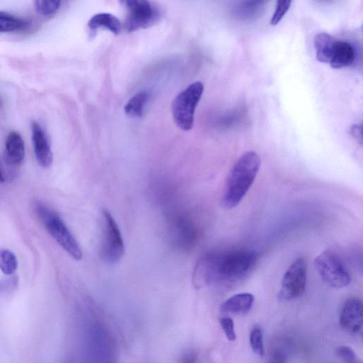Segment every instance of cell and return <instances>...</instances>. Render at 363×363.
Returning <instances> with one entry per match:
<instances>
[{"label": "cell", "mask_w": 363, "mask_h": 363, "mask_svg": "<svg viewBox=\"0 0 363 363\" xmlns=\"http://www.w3.org/2000/svg\"><path fill=\"white\" fill-rule=\"evenodd\" d=\"M257 258V252L249 249L206 254L194 267L193 284L201 289L219 281H238L252 269Z\"/></svg>", "instance_id": "6da1fadb"}, {"label": "cell", "mask_w": 363, "mask_h": 363, "mask_svg": "<svg viewBox=\"0 0 363 363\" xmlns=\"http://www.w3.org/2000/svg\"><path fill=\"white\" fill-rule=\"evenodd\" d=\"M260 164V158L254 151L245 152L236 161L225 184L222 203L225 208L239 204L254 182Z\"/></svg>", "instance_id": "7a4b0ae2"}, {"label": "cell", "mask_w": 363, "mask_h": 363, "mask_svg": "<svg viewBox=\"0 0 363 363\" xmlns=\"http://www.w3.org/2000/svg\"><path fill=\"white\" fill-rule=\"evenodd\" d=\"M35 211L40 222L53 239L72 258L80 260L82 257L81 248L62 218L52 209L40 203L35 206Z\"/></svg>", "instance_id": "3957f363"}, {"label": "cell", "mask_w": 363, "mask_h": 363, "mask_svg": "<svg viewBox=\"0 0 363 363\" xmlns=\"http://www.w3.org/2000/svg\"><path fill=\"white\" fill-rule=\"evenodd\" d=\"M203 85L195 82L179 92L172 103L173 120L178 128L184 131L194 126L196 108L201 98Z\"/></svg>", "instance_id": "277c9868"}, {"label": "cell", "mask_w": 363, "mask_h": 363, "mask_svg": "<svg viewBox=\"0 0 363 363\" xmlns=\"http://www.w3.org/2000/svg\"><path fill=\"white\" fill-rule=\"evenodd\" d=\"M314 264L322 279L330 286L340 289L351 282L350 274L336 252L323 251L315 257Z\"/></svg>", "instance_id": "5b68a950"}, {"label": "cell", "mask_w": 363, "mask_h": 363, "mask_svg": "<svg viewBox=\"0 0 363 363\" xmlns=\"http://www.w3.org/2000/svg\"><path fill=\"white\" fill-rule=\"evenodd\" d=\"M103 231L100 255L108 264L118 262L125 252V245L120 228L107 210L103 211Z\"/></svg>", "instance_id": "8992f818"}, {"label": "cell", "mask_w": 363, "mask_h": 363, "mask_svg": "<svg viewBox=\"0 0 363 363\" xmlns=\"http://www.w3.org/2000/svg\"><path fill=\"white\" fill-rule=\"evenodd\" d=\"M128 16L125 28L128 32L149 28L157 22L160 13L149 0H118Z\"/></svg>", "instance_id": "52a82bcc"}, {"label": "cell", "mask_w": 363, "mask_h": 363, "mask_svg": "<svg viewBox=\"0 0 363 363\" xmlns=\"http://www.w3.org/2000/svg\"><path fill=\"white\" fill-rule=\"evenodd\" d=\"M307 265L302 257L294 261L283 276L279 298L291 300L301 296L306 289Z\"/></svg>", "instance_id": "ba28073f"}, {"label": "cell", "mask_w": 363, "mask_h": 363, "mask_svg": "<svg viewBox=\"0 0 363 363\" xmlns=\"http://www.w3.org/2000/svg\"><path fill=\"white\" fill-rule=\"evenodd\" d=\"M197 225L187 218H177L171 225L169 234L173 243L182 250L194 247L199 238Z\"/></svg>", "instance_id": "9c48e42d"}, {"label": "cell", "mask_w": 363, "mask_h": 363, "mask_svg": "<svg viewBox=\"0 0 363 363\" xmlns=\"http://www.w3.org/2000/svg\"><path fill=\"white\" fill-rule=\"evenodd\" d=\"M363 323V304L358 297L348 298L340 313V324L342 329L352 334H361Z\"/></svg>", "instance_id": "30bf717a"}, {"label": "cell", "mask_w": 363, "mask_h": 363, "mask_svg": "<svg viewBox=\"0 0 363 363\" xmlns=\"http://www.w3.org/2000/svg\"><path fill=\"white\" fill-rule=\"evenodd\" d=\"M32 140L36 160L43 167H49L52 162L53 155L46 134L36 121L31 123Z\"/></svg>", "instance_id": "8fae6325"}, {"label": "cell", "mask_w": 363, "mask_h": 363, "mask_svg": "<svg viewBox=\"0 0 363 363\" xmlns=\"http://www.w3.org/2000/svg\"><path fill=\"white\" fill-rule=\"evenodd\" d=\"M355 57V49L350 43L336 39L329 65L334 69L347 67L353 64Z\"/></svg>", "instance_id": "7c38bea8"}, {"label": "cell", "mask_w": 363, "mask_h": 363, "mask_svg": "<svg viewBox=\"0 0 363 363\" xmlns=\"http://www.w3.org/2000/svg\"><path fill=\"white\" fill-rule=\"evenodd\" d=\"M25 143L22 136L16 131H11L5 142V155L6 161L13 166L22 163L25 157Z\"/></svg>", "instance_id": "4fadbf2b"}, {"label": "cell", "mask_w": 363, "mask_h": 363, "mask_svg": "<svg viewBox=\"0 0 363 363\" xmlns=\"http://www.w3.org/2000/svg\"><path fill=\"white\" fill-rule=\"evenodd\" d=\"M254 296L250 293H239L225 300L220 306L223 313L245 314L252 308Z\"/></svg>", "instance_id": "5bb4252c"}, {"label": "cell", "mask_w": 363, "mask_h": 363, "mask_svg": "<svg viewBox=\"0 0 363 363\" xmlns=\"http://www.w3.org/2000/svg\"><path fill=\"white\" fill-rule=\"evenodd\" d=\"M335 38L327 33H317L314 38V48L316 59L323 63L329 64Z\"/></svg>", "instance_id": "9a60e30c"}, {"label": "cell", "mask_w": 363, "mask_h": 363, "mask_svg": "<svg viewBox=\"0 0 363 363\" xmlns=\"http://www.w3.org/2000/svg\"><path fill=\"white\" fill-rule=\"evenodd\" d=\"M88 27L95 31L99 28H104L115 35H118L121 29L120 21L113 14L101 13L93 16L88 21Z\"/></svg>", "instance_id": "2e32d148"}, {"label": "cell", "mask_w": 363, "mask_h": 363, "mask_svg": "<svg viewBox=\"0 0 363 363\" xmlns=\"http://www.w3.org/2000/svg\"><path fill=\"white\" fill-rule=\"evenodd\" d=\"M30 24L29 19L0 11V33L23 30L29 28Z\"/></svg>", "instance_id": "e0dca14e"}, {"label": "cell", "mask_w": 363, "mask_h": 363, "mask_svg": "<svg viewBox=\"0 0 363 363\" xmlns=\"http://www.w3.org/2000/svg\"><path fill=\"white\" fill-rule=\"evenodd\" d=\"M149 98L150 93L147 90L137 92L126 103L124 107L125 114L133 118L141 117Z\"/></svg>", "instance_id": "ac0fdd59"}, {"label": "cell", "mask_w": 363, "mask_h": 363, "mask_svg": "<svg viewBox=\"0 0 363 363\" xmlns=\"http://www.w3.org/2000/svg\"><path fill=\"white\" fill-rule=\"evenodd\" d=\"M267 0H243L239 4L236 13L242 18H253L264 8Z\"/></svg>", "instance_id": "d6986e66"}, {"label": "cell", "mask_w": 363, "mask_h": 363, "mask_svg": "<svg viewBox=\"0 0 363 363\" xmlns=\"http://www.w3.org/2000/svg\"><path fill=\"white\" fill-rule=\"evenodd\" d=\"M18 267L16 255L7 249H0V269L6 275L13 274Z\"/></svg>", "instance_id": "ffe728a7"}, {"label": "cell", "mask_w": 363, "mask_h": 363, "mask_svg": "<svg viewBox=\"0 0 363 363\" xmlns=\"http://www.w3.org/2000/svg\"><path fill=\"white\" fill-rule=\"evenodd\" d=\"M35 11L42 16H50L60 8L61 0H33Z\"/></svg>", "instance_id": "44dd1931"}, {"label": "cell", "mask_w": 363, "mask_h": 363, "mask_svg": "<svg viewBox=\"0 0 363 363\" xmlns=\"http://www.w3.org/2000/svg\"><path fill=\"white\" fill-rule=\"evenodd\" d=\"M250 342L252 350L255 354L259 356L264 354L262 331L257 325H255L250 331Z\"/></svg>", "instance_id": "7402d4cb"}, {"label": "cell", "mask_w": 363, "mask_h": 363, "mask_svg": "<svg viewBox=\"0 0 363 363\" xmlns=\"http://www.w3.org/2000/svg\"><path fill=\"white\" fill-rule=\"evenodd\" d=\"M292 0H277L274 14L270 20L272 26L277 25L288 12Z\"/></svg>", "instance_id": "603a6c76"}, {"label": "cell", "mask_w": 363, "mask_h": 363, "mask_svg": "<svg viewBox=\"0 0 363 363\" xmlns=\"http://www.w3.org/2000/svg\"><path fill=\"white\" fill-rule=\"evenodd\" d=\"M335 352L337 356L345 362L354 363L357 362V357L354 350L348 346H338Z\"/></svg>", "instance_id": "cb8c5ba5"}, {"label": "cell", "mask_w": 363, "mask_h": 363, "mask_svg": "<svg viewBox=\"0 0 363 363\" xmlns=\"http://www.w3.org/2000/svg\"><path fill=\"white\" fill-rule=\"evenodd\" d=\"M219 321L227 339L229 341H234L236 339V333L233 319L224 317L220 318Z\"/></svg>", "instance_id": "d4e9b609"}, {"label": "cell", "mask_w": 363, "mask_h": 363, "mask_svg": "<svg viewBox=\"0 0 363 363\" xmlns=\"http://www.w3.org/2000/svg\"><path fill=\"white\" fill-rule=\"evenodd\" d=\"M4 177L3 175V172L0 168V182H4Z\"/></svg>", "instance_id": "484cf974"}, {"label": "cell", "mask_w": 363, "mask_h": 363, "mask_svg": "<svg viewBox=\"0 0 363 363\" xmlns=\"http://www.w3.org/2000/svg\"><path fill=\"white\" fill-rule=\"evenodd\" d=\"M2 105H3V101L0 97V108L2 106Z\"/></svg>", "instance_id": "4316f807"}, {"label": "cell", "mask_w": 363, "mask_h": 363, "mask_svg": "<svg viewBox=\"0 0 363 363\" xmlns=\"http://www.w3.org/2000/svg\"><path fill=\"white\" fill-rule=\"evenodd\" d=\"M321 1H330L332 0H321Z\"/></svg>", "instance_id": "83f0119b"}]
</instances>
